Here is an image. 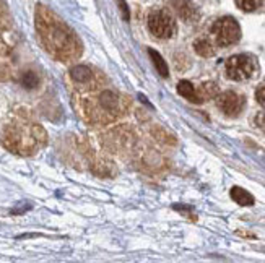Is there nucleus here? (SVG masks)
Here are the masks:
<instances>
[{"label": "nucleus", "instance_id": "1", "mask_svg": "<svg viewBox=\"0 0 265 263\" xmlns=\"http://www.w3.org/2000/svg\"><path fill=\"white\" fill-rule=\"evenodd\" d=\"M36 31L44 49L57 60L68 62L80 55L82 44L77 34L49 8L38 5L36 10Z\"/></svg>", "mask_w": 265, "mask_h": 263}, {"label": "nucleus", "instance_id": "2", "mask_svg": "<svg viewBox=\"0 0 265 263\" xmlns=\"http://www.w3.org/2000/svg\"><path fill=\"white\" fill-rule=\"evenodd\" d=\"M2 143L12 153L29 156L41 150L47 143V133L39 124L26 119H17L5 127L2 133Z\"/></svg>", "mask_w": 265, "mask_h": 263}, {"label": "nucleus", "instance_id": "3", "mask_svg": "<svg viewBox=\"0 0 265 263\" xmlns=\"http://www.w3.org/2000/svg\"><path fill=\"white\" fill-rule=\"evenodd\" d=\"M85 115L96 122L114 120L124 110V98H120L113 89H101L96 94H88L83 98Z\"/></svg>", "mask_w": 265, "mask_h": 263}, {"label": "nucleus", "instance_id": "4", "mask_svg": "<svg viewBox=\"0 0 265 263\" xmlns=\"http://www.w3.org/2000/svg\"><path fill=\"white\" fill-rule=\"evenodd\" d=\"M211 34H213L218 46H231L237 43L241 38L239 23L233 17H223L216 20L211 26Z\"/></svg>", "mask_w": 265, "mask_h": 263}, {"label": "nucleus", "instance_id": "5", "mask_svg": "<svg viewBox=\"0 0 265 263\" xmlns=\"http://www.w3.org/2000/svg\"><path fill=\"white\" fill-rule=\"evenodd\" d=\"M148 28L158 39H169L176 33V22L166 10H153L148 15Z\"/></svg>", "mask_w": 265, "mask_h": 263}, {"label": "nucleus", "instance_id": "6", "mask_svg": "<svg viewBox=\"0 0 265 263\" xmlns=\"http://www.w3.org/2000/svg\"><path fill=\"white\" fill-rule=\"evenodd\" d=\"M256 72V64L246 54H236L226 60V77L235 81H244Z\"/></svg>", "mask_w": 265, "mask_h": 263}, {"label": "nucleus", "instance_id": "7", "mask_svg": "<svg viewBox=\"0 0 265 263\" xmlns=\"http://www.w3.org/2000/svg\"><path fill=\"white\" fill-rule=\"evenodd\" d=\"M216 104L228 117H237L244 107V98L235 91H225L216 98Z\"/></svg>", "mask_w": 265, "mask_h": 263}, {"label": "nucleus", "instance_id": "8", "mask_svg": "<svg viewBox=\"0 0 265 263\" xmlns=\"http://www.w3.org/2000/svg\"><path fill=\"white\" fill-rule=\"evenodd\" d=\"M70 78L73 81L77 83V85H82V86H89L94 83V73L89 67L87 65H75L70 70Z\"/></svg>", "mask_w": 265, "mask_h": 263}, {"label": "nucleus", "instance_id": "9", "mask_svg": "<svg viewBox=\"0 0 265 263\" xmlns=\"http://www.w3.org/2000/svg\"><path fill=\"white\" fill-rule=\"evenodd\" d=\"M174 7H176L179 17L185 22H194V20H197V8L194 7L192 3L189 2V0H174Z\"/></svg>", "mask_w": 265, "mask_h": 263}, {"label": "nucleus", "instance_id": "10", "mask_svg": "<svg viewBox=\"0 0 265 263\" xmlns=\"http://www.w3.org/2000/svg\"><path fill=\"white\" fill-rule=\"evenodd\" d=\"M231 198L235 200L237 205H241V207H251V205H254V197L241 187L231 188Z\"/></svg>", "mask_w": 265, "mask_h": 263}, {"label": "nucleus", "instance_id": "11", "mask_svg": "<svg viewBox=\"0 0 265 263\" xmlns=\"http://www.w3.org/2000/svg\"><path fill=\"white\" fill-rule=\"evenodd\" d=\"M177 93L181 94V96L187 98L189 101L199 103V99H197V91H195V88H194L192 83L187 81V80H181V81L177 83Z\"/></svg>", "mask_w": 265, "mask_h": 263}, {"label": "nucleus", "instance_id": "12", "mask_svg": "<svg viewBox=\"0 0 265 263\" xmlns=\"http://www.w3.org/2000/svg\"><path fill=\"white\" fill-rule=\"evenodd\" d=\"M148 55L151 57L153 65L156 67L158 73H160L163 78H168V77H169V70H168V65H166V62H164L163 57L158 54L155 49H148Z\"/></svg>", "mask_w": 265, "mask_h": 263}, {"label": "nucleus", "instance_id": "13", "mask_svg": "<svg viewBox=\"0 0 265 263\" xmlns=\"http://www.w3.org/2000/svg\"><path fill=\"white\" fill-rule=\"evenodd\" d=\"M194 49L200 57H211L215 55V47L208 39H197L194 43Z\"/></svg>", "mask_w": 265, "mask_h": 263}, {"label": "nucleus", "instance_id": "14", "mask_svg": "<svg viewBox=\"0 0 265 263\" xmlns=\"http://www.w3.org/2000/svg\"><path fill=\"white\" fill-rule=\"evenodd\" d=\"M20 81H21V86L23 88L34 89L39 85V75L33 70H26V72H23V75H21Z\"/></svg>", "mask_w": 265, "mask_h": 263}, {"label": "nucleus", "instance_id": "15", "mask_svg": "<svg viewBox=\"0 0 265 263\" xmlns=\"http://www.w3.org/2000/svg\"><path fill=\"white\" fill-rule=\"evenodd\" d=\"M216 93H218V88H216L215 83H204L202 88H200V93H197V99H199V103H202L205 101V99H210V98H213L216 96Z\"/></svg>", "mask_w": 265, "mask_h": 263}, {"label": "nucleus", "instance_id": "16", "mask_svg": "<svg viewBox=\"0 0 265 263\" xmlns=\"http://www.w3.org/2000/svg\"><path fill=\"white\" fill-rule=\"evenodd\" d=\"M235 2L242 12H256L265 3V0H235Z\"/></svg>", "mask_w": 265, "mask_h": 263}, {"label": "nucleus", "instance_id": "17", "mask_svg": "<svg viewBox=\"0 0 265 263\" xmlns=\"http://www.w3.org/2000/svg\"><path fill=\"white\" fill-rule=\"evenodd\" d=\"M256 99H257V103L261 104V106L265 107V83H262V85L257 88V91H256Z\"/></svg>", "mask_w": 265, "mask_h": 263}, {"label": "nucleus", "instance_id": "18", "mask_svg": "<svg viewBox=\"0 0 265 263\" xmlns=\"http://www.w3.org/2000/svg\"><path fill=\"white\" fill-rule=\"evenodd\" d=\"M256 125L261 130L265 132V112H261V114H257L256 115Z\"/></svg>", "mask_w": 265, "mask_h": 263}, {"label": "nucleus", "instance_id": "19", "mask_svg": "<svg viewBox=\"0 0 265 263\" xmlns=\"http://www.w3.org/2000/svg\"><path fill=\"white\" fill-rule=\"evenodd\" d=\"M119 5H120V10H122V17L124 20H129L130 18V13H129V8H127V5L124 0H119Z\"/></svg>", "mask_w": 265, "mask_h": 263}]
</instances>
